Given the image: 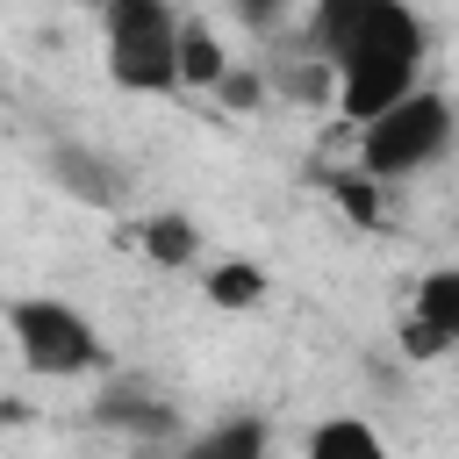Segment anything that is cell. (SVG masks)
<instances>
[{
    "label": "cell",
    "instance_id": "6da1fadb",
    "mask_svg": "<svg viewBox=\"0 0 459 459\" xmlns=\"http://www.w3.org/2000/svg\"><path fill=\"white\" fill-rule=\"evenodd\" d=\"M301 43L316 65H330L337 79V115L351 129H366L373 115H387L394 100H409L430 65V22L409 0H316L301 14Z\"/></svg>",
    "mask_w": 459,
    "mask_h": 459
},
{
    "label": "cell",
    "instance_id": "7a4b0ae2",
    "mask_svg": "<svg viewBox=\"0 0 459 459\" xmlns=\"http://www.w3.org/2000/svg\"><path fill=\"white\" fill-rule=\"evenodd\" d=\"M0 330H7L14 359L36 380H93V373H108L100 323L65 294H7L0 301Z\"/></svg>",
    "mask_w": 459,
    "mask_h": 459
},
{
    "label": "cell",
    "instance_id": "3957f363",
    "mask_svg": "<svg viewBox=\"0 0 459 459\" xmlns=\"http://www.w3.org/2000/svg\"><path fill=\"white\" fill-rule=\"evenodd\" d=\"M459 136V115H452V93L445 86H416L409 100H394L387 115H373L366 129H351L359 143V172L373 186H402L416 172H430Z\"/></svg>",
    "mask_w": 459,
    "mask_h": 459
},
{
    "label": "cell",
    "instance_id": "277c9868",
    "mask_svg": "<svg viewBox=\"0 0 459 459\" xmlns=\"http://www.w3.org/2000/svg\"><path fill=\"white\" fill-rule=\"evenodd\" d=\"M179 14L186 7H165V0H115L100 14V57L122 93L136 100L179 93Z\"/></svg>",
    "mask_w": 459,
    "mask_h": 459
},
{
    "label": "cell",
    "instance_id": "5b68a950",
    "mask_svg": "<svg viewBox=\"0 0 459 459\" xmlns=\"http://www.w3.org/2000/svg\"><path fill=\"white\" fill-rule=\"evenodd\" d=\"M93 423L115 430V437H129L136 452H165L172 437H186L179 402H165L158 387H143V380H129V373H108V380H100V394H93Z\"/></svg>",
    "mask_w": 459,
    "mask_h": 459
},
{
    "label": "cell",
    "instance_id": "8992f818",
    "mask_svg": "<svg viewBox=\"0 0 459 459\" xmlns=\"http://www.w3.org/2000/svg\"><path fill=\"white\" fill-rule=\"evenodd\" d=\"M402 351H409V359H445V351H459V265H430V273L409 287Z\"/></svg>",
    "mask_w": 459,
    "mask_h": 459
},
{
    "label": "cell",
    "instance_id": "52a82bcc",
    "mask_svg": "<svg viewBox=\"0 0 459 459\" xmlns=\"http://www.w3.org/2000/svg\"><path fill=\"white\" fill-rule=\"evenodd\" d=\"M50 179H57V194H72V201H86V208H122L129 201V172H122V158H108V151H93V143H50Z\"/></svg>",
    "mask_w": 459,
    "mask_h": 459
},
{
    "label": "cell",
    "instance_id": "ba28073f",
    "mask_svg": "<svg viewBox=\"0 0 459 459\" xmlns=\"http://www.w3.org/2000/svg\"><path fill=\"white\" fill-rule=\"evenodd\" d=\"M143 459H273V423L258 409H237V416H215V423H201V430H186Z\"/></svg>",
    "mask_w": 459,
    "mask_h": 459
},
{
    "label": "cell",
    "instance_id": "9c48e42d",
    "mask_svg": "<svg viewBox=\"0 0 459 459\" xmlns=\"http://www.w3.org/2000/svg\"><path fill=\"white\" fill-rule=\"evenodd\" d=\"M294 459H394V445L380 437L373 416L337 409V416H316V423H308V437H301Z\"/></svg>",
    "mask_w": 459,
    "mask_h": 459
},
{
    "label": "cell",
    "instance_id": "30bf717a",
    "mask_svg": "<svg viewBox=\"0 0 459 459\" xmlns=\"http://www.w3.org/2000/svg\"><path fill=\"white\" fill-rule=\"evenodd\" d=\"M129 244H136L151 265L179 273V265H194V258H201V222H194V215H179V208H158V215H136V222H129Z\"/></svg>",
    "mask_w": 459,
    "mask_h": 459
},
{
    "label": "cell",
    "instance_id": "8fae6325",
    "mask_svg": "<svg viewBox=\"0 0 459 459\" xmlns=\"http://www.w3.org/2000/svg\"><path fill=\"white\" fill-rule=\"evenodd\" d=\"M230 65H237V57L222 50L215 22H208V14H179V93H186V86H208V93H215V86L230 79Z\"/></svg>",
    "mask_w": 459,
    "mask_h": 459
},
{
    "label": "cell",
    "instance_id": "7c38bea8",
    "mask_svg": "<svg viewBox=\"0 0 459 459\" xmlns=\"http://www.w3.org/2000/svg\"><path fill=\"white\" fill-rule=\"evenodd\" d=\"M265 287H273V280H265L258 258H208V265H201V301H208V308H230V316L258 308Z\"/></svg>",
    "mask_w": 459,
    "mask_h": 459
},
{
    "label": "cell",
    "instance_id": "4fadbf2b",
    "mask_svg": "<svg viewBox=\"0 0 459 459\" xmlns=\"http://www.w3.org/2000/svg\"><path fill=\"white\" fill-rule=\"evenodd\" d=\"M215 93H222V100H230V108H237V115H251V108H258V100H265V72H258V65H244V57H237V65H230V79H222V86H215Z\"/></svg>",
    "mask_w": 459,
    "mask_h": 459
},
{
    "label": "cell",
    "instance_id": "5bb4252c",
    "mask_svg": "<svg viewBox=\"0 0 459 459\" xmlns=\"http://www.w3.org/2000/svg\"><path fill=\"white\" fill-rule=\"evenodd\" d=\"M330 194H337V201H344V208H351V215H359V222H373V215H380V208H373V194H380V186H373V179H366V172H351V179H337V186H330Z\"/></svg>",
    "mask_w": 459,
    "mask_h": 459
}]
</instances>
